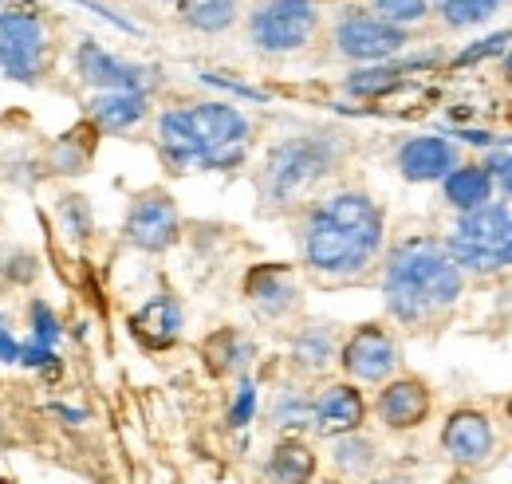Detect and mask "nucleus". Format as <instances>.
<instances>
[{
  "label": "nucleus",
  "mask_w": 512,
  "mask_h": 484,
  "mask_svg": "<svg viewBox=\"0 0 512 484\" xmlns=\"http://www.w3.org/2000/svg\"><path fill=\"white\" fill-rule=\"evenodd\" d=\"M339 343H343V331L327 319H308L292 331L288 339V363L300 378H320L327 374L335 359H339Z\"/></svg>",
  "instance_id": "18"
},
{
  "label": "nucleus",
  "mask_w": 512,
  "mask_h": 484,
  "mask_svg": "<svg viewBox=\"0 0 512 484\" xmlns=\"http://www.w3.org/2000/svg\"><path fill=\"white\" fill-rule=\"evenodd\" d=\"M327 461H331V473L343 484H367L371 477H379L386 469V453L383 441L367 429L359 433H347V437H335L327 441Z\"/></svg>",
  "instance_id": "20"
},
{
  "label": "nucleus",
  "mask_w": 512,
  "mask_h": 484,
  "mask_svg": "<svg viewBox=\"0 0 512 484\" xmlns=\"http://www.w3.org/2000/svg\"><path fill=\"white\" fill-rule=\"evenodd\" d=\"M339 374L355 386H383L402 370V343L386 323H359L339 343Z\"/></svg>",
  "instance_id": "8"
},
{
  "label": "nucleus",
  "mask_w": 512,
  "mask_h": 484,
  "mask_svg": "<svg viewBox=\"0 0 512 484\" xmlns=\"http://www.w3.org/2000/svg\"><path fill=\"white\" fill-rule=\"evenodd\" d=\"M56 217H60V229L67 233V241H91L95 233V213H91V201L83 193H64L56 201Z\"/></svg>",
  "instance_id": "26"
},
{
  "label": "nucleus",
  "mask_w": 512,
  "mask_h": 484,
  "mask_svg": "<svg viewBox=\"0 0 512 484\" xmlns=\"http://www.w3.org/2000/svg\"><path fill=\"white\" fill-rule=\"evenodd\" d=\"M402 79V71L398 67H383V63H371V67H363V71H355L343 87H347V95H383L390 91L394 83Z\"/></svg>",
  "instance_id": "29"
},
{
  "label": "nucleus",
  "mask_w": 512,
  "mask_h": 484,
  "mask_svg": "<svg viewBox=\"0 0 512 484\" xmlns=\"http://www.w3.org/2000/svg\"><path fill=\"white\" fill-rule=\"evenodd\" d=\"M371 418L383 425L386 433H414L434 418V390L422 374L398 370L394 378H386L383 386H375L371 398Z\"/></svg>",
  "instance_id": "12"
},
{
  "label": "nucleus",
  "mask_w": 512,
  "mask_h": 484,
  "mask_svg": "<svg viewBox=\"0 0 512 484\" xmlns=\"http://www.w3.org/2000/svg\"><path fill=\"white\" fill-rule=\"evenodd\" d=\"M320 32L316 0H256L249 12V44L260 56H292Z\"/></svg>",
  "instance_id": "7"
},
{
  "label": "nucleus",
  "mask_w": 512,
  "mask_h": 484,
  "mask_svg": "<svg viewBox=\"0 0 512 484\" xmlns=\"http://www.w3.org/2000/svg\"><path fill=\"white\" fill-rule=\"evenodd\" d=\"M197 351H201L205 370L213 378H221V382H229V378L241 382V378H249V370L256 366V339L245 327H233V323L209 331Z\"/></svg>",
  "instance_id": "17"
},
{
  "label": "nucleus",
  "mask_w": 512,
  "mask_h": 484,
  "mask_svg": "<svg viewBox=\"0 0 512 484\" xmlns=\"http://www.w3.org/2000/svg\"><path fill=\"white\" fill-rule=\"evenodd\" d=\"M28 323H32V343H44V347H56L60 343V319L56 311L48 307L44 300H32L28 303Z\"/></svg>",
  "instance_id": "31"
},
{
  "label": "nucleus",
  "mask_w": 512,
  "mask_h": 484,
  "mask_svg": "<svg viewBox=\"0 0 512 484\" xmlns=\"http://www.w3.org/2000/svg\"><path fill=\"white\" fill-rule=\"evenodd\" d=\"M493 193H497L493 174L481 162H461L457 170H449L446 178H442V197H446L449 209H457V213H473V209L489 205Z\"/></svg>",
  "instance_id": "24"
},
{
  "label": "nucleus",
  "mask_w": 512,
  "mask_h": 484,
  "mask_svg": "<svg viewBox=\"0 0 512 484\" xmlns=\"http://www.w3.org/2000/svg\"><path fill=\"white\" fill-rule=\"evenodd\" d=\"M182 237V209L166 189H142L123 217V241L134 252L162 256Z\"/></svg>",
  "instance_id": "10"
},
{
  "label": "nucleus",
  "mask_w": 512,
  "mask_h": 484,
  "mask_svg": "<svg viewBox=\"0 0 512 484\" xmlns=\"http://www.w3.org/2000/svg\"><path fill=\"white\" fill-rule=\"evenodd\" d=\"M367 484H418V481H414V477H406V473H386L383 469L379 477H371Z\"/></svg>",
  "instance_id": "36"
},
{
  "label": "nucleus",
  "mask_w": 512,
  "mask_h": 484,
  "mask_svg": "<svg viewBox=\"0 0 512 484\" xmlns=\"http://www.w3.org/2000/svg\"><path fill=\"white\" fill-rule=\"evenodd\" d=\"M509 44V32H501V36H489V40H481L477 48H469V52H461L457 63H477L481 56H493V52H501Z\"/></svg>",
  "instance_id": "33"
},
{
  "label": "nucleus",
  "mask_w": 512,
  "mask_h": 484,
  "mask_svg": "<svg viewBox=\"0 0 512 484\" xmlns=\"http://www.w3.org/2000/svg\"><path fill=\"white\" fill-rule=\"evenodd\" d=\"M253 414H256V382L253 378H241L237 382V398L229 406V429H245V425L253 422Z\"/></svg>",
  "instance_id": "32"
},
{
  "label": "nucleus",
  "mask_w": 512,
  "mask_h": 484,
  "mask_svg": "<svg viewBox=\"0 0 512 484\" xmlns=\"http://www.w3.org/2000/svg\"><path fill=\"white\" fill-rule=\"evenodd\" d=\"M347 162V138L335 130H308L272 142L256 170L264 213H292L320 197V185Z\"/></svg>",
  "instance_id": "4"
},
{
  "label": "nucleus",
  "mask_w": 512,
  "mask_h": 484,
  "mask_svg": "<svg viewBox=\"0 0 512 484\" xmlns=\"http://www.w3.org/2000/svg\"><path fill=\"white\" fill-rule=\"evenodd\" d=\"M241 292L256 319L272 323V327H284L304 311V288H300V276L292 264H276V260L253 264L241 280Z\"/></svg>",
  "instance_id": "11"
},
{
  "label": "nucleus",
  "mask_w": 512,
  "mask_h": 484,
  "mask_svg": "<svg viewBox=\"0 0 512 484\" xmlns=\"http://www.w3.org/2000/svg\"><path fill=\"white\" fill-rule=\"evenodd\" d=\"M489 174H493V185H501V193L512 197V154H497L489 162Z\"/></svg>",
  "instance_id": "35"
},
{
  "label": "nucleus",
  "mask_w": 512,
  "mask_h": 484,
  "mask_svg": "<svg viewBox=\"0 0 512 484\" xmlns=\"http://www.w3.org/2000/svg\"><path fill=\"white\" fill-rule=\"evenodd\" d=\"M434 8L449 28H473V24H485L501 8V0H434Z\"/></svg>",
  "instance_id": "27"
},
{
  "label": "nucleus",
  "mask_w": 512,
  "mask_h": 484,
  "mask_svg": "<svg viewBox=\"0 0 512 484\" xmlns=\"http://www.w3.org/2000/svg\"><path fill=\"white\" fill-rule=\"evenodd\" d=\"M52 63V28L32 4L0 8V75L36 87Z\"/></svg>",
  "instance_id": "6"
},
{
  "label": "nucleus",
  "mask_w": 512,
  "mask_h": 484,
  "mask_svg": "<svg viewBox=\"0 0 512 484\" xmlns=\"http://www.w3.org/2000/svg\"><path fill=\"white\" fill-rule=\"evenodd\" d=\"M20 351H24V343L12 335L8 319H0V363H20Z\"/></svg>",
  "instance_id": "34"
},
{
  "label": "nucleus",
  "mask_w": 512,
  "mask_h": 484,
  "mask_svg": "<svg viewBox=\"0 0 512 484\" xmlns=\"http://www.w3.org/2000/svg\"><path fill=\"white\" fill-rule=\"evenodd\" d=\"M300 264L323 284L363 280L386 256V209L367 189H331L300 209Z\"/></svg>",
  "instance_id": "1"
},
{
  "label": "nucleus",
  "mask_w": 512,
  "mask_h": 484,
  "mask_svg": "<svg viewBox=\"0 0 512 484\" xmlns=\"http://www.w3.org/2000/svg\"><path fill=\"white\" fill-rule=\"evenodd\" d=\"M182 327H186V311H182L178 296H170V292L150 296L130 315V335L146 351H170L182 339Z\"/></svg>",
  "instance_id": "19"
},
{
  "label": "nucleus",
  "mask_w": 512,
  "mask_h": 484,
  "mask_svg": "<svg viewBox=\"0 0 512 484\" xmlns=\"http://www.w3.org/2000/svg\"><path fill=\"white\" fill-rule=\"evenodd\" d=\"M0 272H4V280L8 284H32L36 276H40V264H36V256L28 252V248H4L0 252Z\"/></svg>",
  "instance_id": "30"
},
{
  "label": "nucleus",
  "mask_w": 512,
  "mask_h": 484,
  "mask_svg": "<svg viewBox=\"0 0 512 484\" xmlns=\"http://www.w3.org/2000/svg\"><path fill=\"white\" fill-rule=\"evenodd\" d=\"M465 296V272L453 264L446 244L434 237H406L383 256L386 315L410 331L442 323Z\"/></svg>",
  "instance_id": "2"
},
{
  "label": "nucleus",
  "mask_w": 512,
  "mask_h": 484,
  "mask_svg": "<svg viewBox=\"0 0 512 484\" xmlns=\"http://www.w3.org/2000/svg\"><path fill=\"white\" fill-rule=\"evenodd\" d=\"M438 449L457 473H481L501 457V433L481 406H457L438 429Z\"/></svg>",
  "instance_id": "9"
},
{
  "label": "nucleus",
  "mask_w": 512,
  "mask_h": 484,
  "mask_svg": "<svg viewBox=\"0 0 512 484\" xmlns=\"http://www.w3.org/2000/svg\"><path fill=\"white\" fill-rule=\"evenodd\" d=\"M335 52L351 63H386L390 56H398L406 48V28H394L379 20L375 12H363V8H347L339 20H335Z\"/></svg>",
  "instance_id": "13"
},
{
  "label": "nucleus",
  "mask_w": 512,
  "mask_h": 484,
  "mask_svg": "<svg viewBox=\"0 0 512 484\" xmlns=\"http://www.w3.org/2000/svg\"><path fill=\"white\" fill-rule=\"evenodd\" d=\"M367 422H371V398L363 394V386L347 378H331L312 394V437L335 441L367 429Z\"/></svg>",
  "instance_id": "14"
},
{
  "label": "nucleus",
  "mask_w": 512,
  "mask_h": 484,
  "mask_svg": "<svg viewBox=\"0 0 512 484\" xmlns=\"http://www.w3.org/2000/svg\"><path fill=\"white\" fill-rule=\"evenodd\" d=\"M446 252L465 276H497L512 268V205L489 201L473 213H461L446 241Z\"/></svg>",
  "instance_id": "5"
},
{
  "label": "nucleus",
  "mask_w": 512,
  "mask_h": 484,
  "mask_svg": "<svg viewBox=\"0 0 512 484\" xmlns=\"http://www.w3.org/2000/svg\"><path fill=\"white\" fill-rule=\"evenodd\" d=\"M457 166H461V154L442 134H414L394 150V170L414 185L442 182Z\"/></svg>",
  "instance_id": "16"
},
{
  "label": "nucleus",
  "mask_w": 512,
  "mask_h": 484,
  "mask_svg": "<svg viewBox=\"0 0 512 484\" xmlns=\"http://www.w3.org/2000/svg\"><path fill=\"white\" fill-rule=\"evenodd\" d=\"M371 12L386 24H394V28H410V24L426 20L430 0H371Z\"/></svg>",
  "instance_id": "28"
},
{
  "label": "nucleus",
  "mask_w": 512,
  "mask_h": 484,
  "mask_svg": "<svg viewBox=\"0 0 512 484\" xmlns=\"http://www.w3.org/2000/svg\"><path fill=\"white\" fill-rule=\"evenodd\" d=\"M4 4H8V0H0V8H4Z\"/></svg>",
  "instance_id": "38"
},
{
  "label": "nucleus",
  "mask_w": 512,
  "mask_h": 484,
  "mask_svg": "<svg viewBox=\"0 0 512 484\" xmlns=\"http://www.w3.org/2000/svg\"><path fill=\"white\" fill-rule=\"evenodd\" d=\"M320 469V449L308 437H276L264 457V481L268 484H316Z\"/></svg>",
  "instance_id": "21"
},
{
  "label": "nucleus",
  "mask_w": 512,
  "mask_h": 484,
  "mask_svg": "<svg viewBox=\"0 0 512 484\" xmlns=\"http://www.w3.org/2000/svg\"><path fill=\"white\" fill-rule=\"evenodd\" d=\"M75 75L95 87V91H142L150 95V87L158 83V71L146 63H130L123 56H111L103 44L83 40L75 48Z\"/></svg>",
  "instance_id": "15"
},
{
  "label": "nucleus",
  "mask_w": 512,
  "mask_h": 484,
  "mask_svg": "<svg viewBox=\"0 0 512 484\" xmlns=\"http://www.w3.org/2000/svg\"><path fill=\"white\" fill-rule=\"evenodd\" d=\"M505 422H509V429H512V394L505 398Z\"/></svg>",
  "instance_id": "37"
},
{
  "label": "nucleus",
  "mask_w": 512,
  "mask_h": 484,
  "mask_svg": "<svg viewBox=\"0 0 512 484\" xmlns=\"http://www.w3.org/2000/svg\"><path fill=\"white\" fill-rule=\"evenodd\" d=\"M150 115V95L142 91H95L87 99V119L99 134H127Z\"/></svg>",
  "instance_id": "22"
},
{
  "label": "nucleus",
  "mask_w": 512,
  "mask_h": 484,
  "mask_svg": "<svg viewBox=\"0 0 512 484\" xmlns=\"http://www.w3.org/2000/svg\"><path fill=\"white\" fill-rule=\"evenodd\" d=\"M312 394L304 382H280L268 398V425L276 437H304L312 433Z\"/></svg>",
  "instance_id": "23"
},
{
  "label": "nucleus",
  "mask_w": 512,
  "mask_h": 484,
  "mask_svg": "<svg viewBox=\"0 0 512 484\" xmlns=\"http://www.w3.org/2000/svg\"><path fill=\"white\" fill-rule=\"evenodd\" d=\"M253 122L241 107L209 99L162 111L154 126V146L162 162L178 174L186 170H237L249 154Z\"/></svg>",
  "instance_id": "3"
},
{
  "label": "nucleus",
  "mask_w": 512,
  "mask_h": 484,
  "mask_svg": "<svg viewBox=\"0 0 512 484\" xmlns=\"http://www.w3.org/2000/svg\"><path fill=\"white\" fill-rule=\"evenodd\" d=\"M178 8V20L201 32V36H221L237 24V12H241V0H174Z\"/></svg>",
  "instance_id": "25"
}]
</instances>
